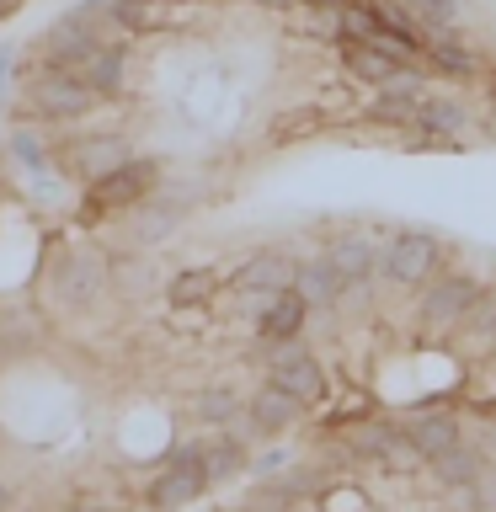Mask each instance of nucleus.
<instances>
[{"label": "nucleus", "mask_w": 496, "mask_h": 512, "mask_svg": "<svg viewBox=\"0 0 496 512\" xmlns=\"http://www.w3.org/2000/svg\"><path fill=\"white\" fill-rule=\"evenodd\" d=\"M160 182H166V166L150 155H128L123 166H112L107 176H96V182H86V192H80V203H75V224H102L112 214H123V208H139V203H150Z\"/></svg>", "instance_id": "f257e3e1"}, {"label": "nucleus", "mask_w": 496, "mask_h": 512, "mask_svg": "<svg viewBox=\"0 0 496 512\" xmlns=\"http://www.w3.org/2000/svg\"><path fill=\"white\" fill-rule=\"evenodd\" d=\"M107 288H112V262H107V251H96V246H70V251L54 256V267H48V299L70 315L96 310V304L107 299Z\"/></svg>", "instance_id": "f03ea898"}, {"label": "nucleus", "mask_w": 496, "mask_h": 512, "mask_svg": "<svg viewBox=\"0 0 496 512\" xmlns=\"http://www.w3.org/2000/svg\"><path fill=\"white\" fill-rule=\"evenodd\" d=\"M22 107L32 112V118H43V123H70V118H86V112L102 107V96H96L75 70L43 59L38 70L27 75V86H22Z\"/></svg>", "instance_id": "7ed1b4c3"}, {"label": "nucleus", "mask_w": 496, "mask_h": 512, "mask_svg": "<svg viewBox=\"0 0 496 512\" xmlns=\"http://www.w3.org/2000/svg\"><path fill=\"white\" fill-rule=\"evenodd\" d=\"M416 320H422V331L427 336H454L464 320H470L475 310V299L486 294V283L475 278V272H464V267H443L432 283L416 288Z\"/></svg>", "instance_id": "20e7f679"}, {"label": "nucleus", "mask_w": 496, "mask_h": 512, "mask_svg": "<svg viewBox=\"0 0 496 512\" xmlns=\"http://www.w3.org/2000/svg\"><path fill=\"white\" fill-rule=\"evenodd\" d=\"M256 363H267V379H278L288 395H299L304 406H320L331 395V374L326 363L304 347V336H288V342H256L251 352Z\"/></svg>", "instance_id": "39448f33"}, {"label": "nucleus", "mask_w": 496, "mask_h": 512, "mask_svg": "<svg viewBox=\"0 0 496 512\" xmlns=\"http://www.w3.org/2000/svg\"><path fill=\"white\" fill-rule=\"evenodd\" d=\"M448 262V246L438 230H422V224H411V230H395L390 240H384V267L379 278L395 283V288H422L443 272Z\"/></svg>", "instance_id": "423d86ee"}, {"label": "nucleus", "mask_w": 496, "mask_h": 512, "mask_svg": "<svg viewBox=\"0 0 496 512\" xmlns=\"http://www.w3.org/2000/svg\"><path fill=\"white\" fill-rule=\"evenodd\" d=\"M315 406H304L299 395H288L278 379H262L251 390V400H246V427H240V416L230 422V432L235 438H246L251 448L256 443H272V438H288L294 427H304V416H310Z\"/></svg>", "instance_id": "0eeeda50"}, {"label": "nucleus", "mask_w": 496, "mask_h": 512, "mask_svg": "<svg viewBox=\"0 0 496 512\" xmlns=\"http://www.w3.org/2000/svg\"><path fill=\"white\" fill-rule=\"evenodd\" d=\"M134 155L128 150L123 134H112V128H102V134H80L59 150V166L64 176H75V182H96V176H107L112 166H123V160Z\"/></svg>", "instance_id": "6e6552de"}, {"label": "nucleus", "mask_w": 496, "mask_h": 512, "mask_svg": "<svg viewBox=\"0 0 496 512\" xmlns=\"http://www.w3.org/2000/svg\"><path fill=\"white\" fill-rule=\"evenodd\" d=\"M422 64H427L432 75L454 80V86H475V80L486 75V54H480V48H475L470 38H464L459 27H454V32H432Z\"/></svg>", "instance_id": "1a4fd4ad"}, {"label": "nucleus", "mask_w": 496, "mask_h": 512, "mask_svg": "<svg viewBox=\"0 0 496 512\" xmlns=\"http://www.w3.org/2000/svg\"><path fill=\"white\" fill-rule=\"evenodd\" d=\"M400 432L411 438V448L422 459H438L443 448L464 443V416L454 406H427V411H411L406 422H400Z\"/></svg>", "instance_id": "9d476101"}, {"label": "nucleus", "mask_w": 496, "mask_h": 512, "mask_svg": "<svg viewBox=\"0 0 496 512\" xmlns=\"http://www.w3.org/2000/svg\"><path fill=\"white\" fill-rule=\"evenodd\" d=\"M294 278H299V256L283 246H262L230 272V288L235 294L240 288H272V294H283V288H294Z\"/></svg>", "instance_id": "9b49d317"}, {"label": "nucleus", "mask_w": 496, "mask_h": 512, "mask_svg": "<svg viewBox=\"0 0 496 512\" xmlns=\"http://www.w3.org/2000/svg\"><path fill=\"white\" fill-rule=\"evenodd\" d=\"M208 491H214V480L203 470H171V464H160L155 480L144 486V507L150 512H182L192 502H203Z\"/></svg>", "instance_id": "f8f14e48"}, {"label": "nucleus", "mask_w": 496, "mask_h": 512, "mask_svg": "<svg viewBox=\"0 0 496 512\" xmlns=\"http://www.w3.org/2000/svg\"><path fill=\"white\" fill-rule=\"evenodd\" d=\"M70 70L86 80V86L102 96V102H112V96H123V86H128V43H118V38L96 43L86 59L70 64Z\"/></svg>", "instance_id": "ddd939ff"}, {"label": "nucleus", "mask_w": 496, "mask_h": 512, "mask_svg": "<svg viewBox=\"0 0 496 512\" xmlns=\"http://www.w3.org/2000/svg\"><path fill=\"white\" fill-rule=\"evenodd\" d=\"M326 256H331V267L342 272V278H379V267H384V246L368 230H336L326 240Z\"/></svg>", "instance_id": "4468645a"}, {"label": "nucleus", "mask_w": 496, "mask_h": 512, "mask_svg": "<svg viewBox=\"0 0 496 512\" xmlns=\"http://www.w3.org/2000/svg\"><path fill=\"white\" fill-rule=\"evenodd\" d=\"M411 128H422V134H438V139H454L464 144V134L475 128V112L459 102V96H443V91H427L422 96V107H416V123Z\"/></svg>", "instance_id": "2eb2a0df"}, {"label": "nucleus", "mask_w": 496, "mask_h": 512, "mask_svg": "<svg viewBox=\"0 0 496 512\" xmlns=\"http://www.w3.org/2000/svg\"><path fill=\"white\" fill-rule=\"evenodd\" d=\"M342 283H347V278L331 267L326 246L310 251V256H299V278H294V288L304 294V304H310V310H336V299H342Z\"/></svg>", "instance_id": "dca6fc26"}, {"label": "nucleus", "mask_w": 496, "mask_h": 512, "mask_svg": "<svg viewBox=\"0 0 496 512\" xmlns=\"http://www.w3.org/2000/svg\"><path fill=\"white\" fill-rule=\"evenodd\" d=\"M427 470H432V480H438L443 491H454V486H475V480H486L491 464H486V454H480L470 438H464L454 448H443L438 459H427Z\"/></svg>", "instance_id": "f3484780"}, {"label": "nucleus", "mask_w": 496, "mask_h": 512, "mask_svg": "<svg viewBox=\"0 0 496 512\" xmlns=\"http://www.w3.org/2000/svg\"><path fill=\"white\" fill-rule=\"evenodd\" d=\"M342 48V64H347V75L358 80V86H374V91H384L390 80L406 70L395 54H384L379 43H336Z\"/></svg>", "instance_id": "a211bd4d"}, {"label": "nucleus", "mask_w": 496, "mask_h": 512, "mask_svg": "<svg viewBox=\"0 0 496 512\" xmlns=\"http://www.w3.org/2000/svg\"><path fill=\"white\" fill-rule=\"evenodd\" d=\"M304 326H310V304H304L299 288H283L251 331H256V342H288V336H304Z\"/></svg>", "instance_id": "6ab92c4d"}, {"label": "nucleus", "mask_w": 496, "mask_h": 512, "mask_svg": "<svg viewBox=\"0 0 496 512\" xmlns=\"http://www.w3.org/2000/svg\"><path fill=\"white\" fill-rule=\"evenodd\" d=\"M224 283L230 278H224L219 267H187L166 283V299L176 304V310H203V304H214L224 294Z\"/></svg>", "instance_id": "aec40b11"}, {"label": "nucleus", "mask_w": 496, "mask_h": 512, "mask_svg": "<svg viewBox=\"0 0 496 512\" xmlns=\"http://www.w3.org/2000/svg\"><path fill=\"white\" fill-rule=\"evenodd\" d=\"M454 336H459V358H480V363L491 358V347H496V288H486V294L475 299L470 320H464Z\"/></svg>", "instance_id": "412c9836"}, {"label": "nucleus", "mask_w": 496, "mask_h": 512, "mask_svg": "<svg viewBox=\"0 0 496 512\" xmlns=\"http://www.w3.org/2000/svg\"><path fill=\"white\" fill-rule=\"evenodd\" d=\"M240 470H251V443L235 438L230 427L214 432V438H208V448H203V475L214 480V486H224V480H235Z\"/></svg>", "instance_id": "4be33fe9"}, {"label": "nucleus", "mask_w": 496, "mask_h": 512, "mask_svg": "<svg viewBox=\"0 0 496 512\" xmlns=\"http://www.w3.org/2000/svg\"><path fill=\"white\" fill-rule=\"evenodd\" d=\"M427 91H400V86H384L374 91V102L363 107L368 123H384V128H411L416 123V107H422Z\"/></svg>", "instance_id": "5701e85b"}, {"label": "nucleus", "mask_w": 496, "mask_h": 512, "mask_svg": "<svg viewBox=\"0 0 496 512\" xmlns=\"http://www.w3.org/2000/svg\"><path fill=\"white\" fill-rule=\"evenodd\" d=\"M107 6H112L118 32H155L182 11V6H171V0H107Z\"/></svg>", "instance_id": "b1692460"}, {"label": "nucleus", "mask_w": 496, "mask_h": 512, "mask_svg": "<svg viewBox=\"0 0 496 512\" xmlns=\"http://www.w3.org/2000/svg\"><path fill=\"white\" fill-rule=\"evenodd\" d=\"M192 416H198L203 427H230L240 416V390H235V384H224V379L203 384V390L192 395Z\"/></svg>", "instance_id": "393cba45"}, {"label": "nucleus", "mask_w": 496, "mask_h": 512, "mask_svg": "<svg viewBox=\"0 0 496 512\" xmlns=\"http://www.w3.org/2000/svg\"><path fill=\"white\" fill-rule=\"evenodd\" d=\"M406 22H416L432 38V32H454L464 22V0H400Z\"/></svg>", "instance_id": "a878e982"}, {"label": "nucleus", "mask_w": 496, "mask_h": 512, "mask_svg": "<svg viewBox=\"0 0 496 512\" xmlns=\"http://www.w3.org/2000/svg\"><path fill=\"white\" fill-rule=\"evenodd\" d=\"M6 150L16 155V166H22L27 176H48L54 171V155H48V144L38 139V128H11V139H6Z\"/></svg>", "instance_id": "bb28decb"}, {"label": "nucleus", "mask_w": 496, "mask_h": 512, "mask_svg": "<svg viewBox=\"0 0 496 512\" xmlns=\"http://www.w3.org/2000/svg\"><path fill=\"white\" fill-rule=\"evenodd\" d=\"M379 27H384L379 0H352V6H342V43H374Z\"/></svg>", "instance_id": "cd10ccee"}, {"label": "nucleus", "mask_w": 496, "mask_h": 512, "mask_svg": "<svg viewBox=\"0 0 496 512\" xmlns=\"http://www.w3.org/2000/svg\"><path fill=\"white\" fill-rule=\"evenodd\" d=\"M240 507L246 512H299L304 496H294L288 486H278V480H256V486L240 496Z\"/></svg>", "instance_id": "c85d7f7f"}, {"label": "nucleus", "mask_w": 496, "mask_h": 512, "mask_svg": "<svg viewBox=\"0 0 496 512\" xmlns=\"http://www.w3.org/2000/svg\"><path fill=\"white\" fill-rule=\"evenodd\" d=\"M320 123H326V118H320V107L288 112V118H278V134H272V144H294V139H310Z\"/></svg>", "instance_id": "c756f323"}, {"label": "nucleus", "mask_w": 496, "mask_h": 512, "mask_svg": "<svg viewBox=\"0 0 496 512\" xmlns=\"http://www.w3.org/2000/svg\"><path fill=\"white\" fill-rule=\"evenodd\" d=\"M203 448H208V438H182V443L166 448V459H160V464H171V470H203ZM160 464H155V470H160Z\"/></svg>", "instance_id": "7c9ffc66"}, {"label": "nucleus", "mask_w": 496, "mask_h": 512, "mask_svg": "<svg viewBox=\"0 0 496 512\" xmlns=\"http://www.w3.org/2000/svg\"><path fill=\"white\" fill-rule=\"evenodd\" d=\"M176 224H182V214H176V208H150V214H139L134 235H139V240H166Z\"/></svg>", "instance_id": "2f4dec72"}, {"label": "nucleus", "mask_w": 496, "mask_h": 512, "mask_svg": "<svg viewBox=\"0 0 496 512\" xmlns=\"http://www.w3.org/2000/svg\"><path fill=\"white\" fill-rule=\"evenodd\" d=\"M251 470H256V480H272L278 470H288V454H283V448H267V454H251Z\"/></svg>", "instance_id": "473e14b6"}, {"label": "nucleus", "mask_w": 496, "mask_h": 512, "mask_svg": "<svg viewBox=\"0 0 496 512\" xmlns=\"http://www.w3.org/2000/svg\"><path fill=\"white\" fill-rule=\"evenodd\" d=\"M11 75H16V43H0V91L11 86Z\"/></svg>", "instance_id": "72a5a7b5"}, {"label": "nucleus", "mask_w": 496, "mask_h": 512, "mask_svg": "<svg viewBox=\"0 0 496 512\" xmlns=\"http://www.w3.org/2000/svg\"><path fill=\"white\" fill-rule=\"evenodd\" d=\"M251 6H262V11H294V6H304V0H251Z\"/></svg>", "instance_id": "f704fd0d"}, {"label": "nucleus", "mask_w": 496, "mask_h": 512, "mask_svg": "<svg viewBox=\"0 0 496 512\" xmlns=\"http://www.w3.org/2000/svg\"><path fill=\"white\" fill-rule=\"evenodd\" d=\"M11 507H16V491L6 486V480H0V512H11Z\"/></svg>", "instance_id": "c9c22d12"}, {"label": "nucleus", "mask_w": 496, "mask_h": 512, "mask_svg": "<svg viewBox=\"0 0 496 512\" xmlns=\"http://www.w3.org/2000/svg\"><path fill=\"white\" fill-rule=\"evenodd\" d=\"M64 512H118V507H107V502H91V507H64Z\"/></svg>", "instance_id": "e433bc0d"}, {"label": "nucleus", "mask_w": 496, "mask_h": 512, "mask_svg": "<svg viewBox=\"0 0 496 512\" xmlns=\"http://www.w3.org/2000/svg\"><path fill=\"white\" fill-rule=\"evenodd\" d=\"M11 11H22V0H0V16H11Z\"/></svg>", "instance_id": "4c0bfd02"}, {"label": "nucleus", "mask_w": 496, "mask_h": 512, "mask_svg": "<svg viewBox=\"0 0 496 512\" xmlns=\"http://www.w3.org/2000/svg\"><path fill=\"white\" fill-rule=\"evenodd\" d=\"M486 368H491V374H496V347H491V358H486Z\"/></svg>", "instance_id": "58836bf2"}, {"label": "nucleus", "mask_w": 496, "mask_h": 512, "mask_svg": "<svg viewBox=\"0 0 496 512\" xmlns=\"http://www.w3.org/2000/svg\"><path fill=\"white\" fill-rule=\"evenodd\" d=\"M171 6H192V0H171Z\"/></svg>", "instance_id": "ea45409f"}, {"label": "nucleus", "mask_w": 496, "mask_h": 512, "mask_svg": "<svg viewBox=\"0 0 496 512\" xmlns=\"http://www.w3.org/2000/svg\"><path fill=\"white\" fill-rule=\"evenodd\" d=\"M224 512H246V507H224Z\"/></svg>", "instance_id": "a19ab883"}, {"label": "nucleus", "mask_w": 496, "mask_h": 512, "mask_svg": "<svg viewBox=\"0 0 496 512\" xmlns=\"http://www.w3.org/2000/svg\"><path fill=\"white\" fill-rule=\"evenodd\" d=\"M224 6H240V0H224Z\"/></svg>", "instance_id": "79ce46f5"}]
</instances>
